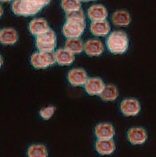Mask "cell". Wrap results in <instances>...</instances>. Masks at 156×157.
Listing matches in <instances>:
<instances>
[{
    "label": "cell",
    "mask_w": 156,
    "mask_h": 157,
    "mask_svg": "<svg viewBox=\"0 0 156 157\" xmlns=\"http://www.w3.org/2000/svg\"><path fill=\"white\" fill-rule=\"evenodd\" d=\"M49 3L50 1L17 0L13 2L12 10L16 15L31 17L39 13Z\"/></svg>",
    "instance_id": "1"
},
{
    "label": "cell",
    "mask_w": 156,
    "mask_h": 157,
    "mask_svg": "<svg viewBox=\"0 0 156 157\" xmlns=\"http://www.w3.org/2000/svg\"><path fill=\"white\" fill-rule=\"evenodd\" d=\"M129 38L127 33L122 31L112 32L106 40L108 51L114 55L124 54L129 48Z\"/></svg>",
    "instance_id": "2"
},
{
    "label": "cell",
    "mask_w": 156,
    "mask_h": 157,
    "mask_svg": "<svg viewBox=\"0 0 156 157\" xmlns=\"http://www.w3.org/2000/svg\"><path fill=\"white\" fill-rule=\"evenodd\" d=\"M36 45L39 52H53L57 45V38L54 32L50 29L46 33L36 36Z\"/></svg>",
    "instance_id": "3"
},
{
    "label": "cell",
    "mask_w": 156,
    "mask_h": 157,
    "mask_svg": "<svg viewBox=\"0 0 156 157\" xmlns=\"http://www.w3.org/2000/svg\"><path fill=\"white\" fill-rule=\"evenodd\" d=\"M31 62L32 65L36 69H46L55 63V53L53 52L34 53L31 56Z\"/></svg>",
    "instance_id": "4"
},
{
    "label": "cell",
    "mask_w": 156,
    "mask_h": 157,
    "mask_svg": "<svg viewBox=\"0 0 156 157\" xmlns=\"http://www.w3.org/2000/svg\"><path fill=\"white\" fill-rule=\"evenodd\" d=\"M85 27V22L80 23L67 21L63 27V33L68 39L78 38L84 33Z\"/></svg>",
    "instance_id": "5"
},
{
    "label": "cell",
    "mask_w": 156,
    "mask_h": 157,
    "mask_svg": "<svg viewBox=\"0 0 156 157\" xmlns=\"http://www.w3.org/2000/svg\"><path fill=\"white\" fill-rule=\"evenodd\" d=\"M140 110V104L135 98H126L121 103V110L127 117L136 116L139 114Z\"/></svg>",
    "instance_id": "6"
},
{
    "label": "cell",
    "mask_w": 156,
    "mask_h": 157,
    "mask_svg": "<svg viewBox=\"0 0 156 157\" xmlns=\"http://www.w3.org/2000/svg\"><path fill=\"white\" fill-rule=\"evenodd\" d=\"M127 137L129 141L132 145H142L147 140V133L142 127H135L130 128L128 131Z\"/></svg>",
    "instance_id": "7"
},
{
    "label": "cell",
    "mask_w": 156,
    "mask_h": 157,
    "mask_svg": "<svg viewBox=\"0 0 156 157\" xmlns=\"http://www.w3.org/2000/svg\"><path fill=\"white\" fill-rule=\"evenodd\" d=\"M67 78L72 86L77 87L85 85L88 80V75L83 69L76 68L69 71Z\"/></svg>",
    "instance_id": "8"
},
{
    "label": "cell",
    "mask_w": 156,
    "mask_h": 157,
    "mask_svg": "<svg viewBox=\"0 0 156 157\" xmlns=\"http://www.w3.org/2000/svg\"><path fill=\"white\" fill-rule=\"evenodd\" d=\"M84 85L85 91L91 96H99L105 86L103 80L99 78H88Z\"/></svg>",
    "instance_id": "9"
},
{
    "label": "cell",
    "mask_w": 156,
    "mask_h": 157,
    "mask_svg": "<svg viewBox=\"0 0 156 157\" xmlns=\"http://www.w3.org/2000/svg\"><path fill=\"white\" fill-rule=\"evenodd\" d=\"M95 134L98 140H112L115 136L114 127L108 123H101L95 127Z\"/></svg>",
    "instance_id": "10"
},
{
    "label": "cell",
    "mask_w": 156,
    "mask_h": 157,
    "mask_svg": "<svg viewBox=\"0 0 156 157\" xmlns=\"http://www.w3.org/2000/svg\"><path fill=\"white\" fill-rule=\"evenodd\" d=\"M84 50L90 56H98L104 52V45L98 39H90L84 45Z\"/></svg>",
    "instance_id": "11"
},
{
    "label": "cell",
    "mask_w": 156,
    "mask_h": 157,
    "mask_svg": "<svg viewBox=\"0 0 156 157\" xmlns=\"http://www.w3.org/2000/svg\"><path fill=\"white\" fill-rule=\"evenodd\" d=\"M30 33L34 36H38L50 29L46 20L43 18H36L32 20L29 25Z\"/></svg>",
    "instance_id": "12"
},
{
    "label": "cell",
    "mask_w": 156,
    "mask_h": 157,
    "mask_svg": "<svg viewBox=\"0 0 156 157\" xmlns=\"http://www.w3.org/2000/svg\"><path fill=\"white\" fill-rule=\"evenodd\" d=\"M116 146L112 140H98L95 150L101 155H110L114 152Z\"/></svg>",
    "instance_id": "13"
},
{
    "label": "cell",
    "mask_w": 156,
    "mask_h": 157,
    "mask_svg": "<svg viewBox=\"0 0 156 157\" xmlns=\"http://www.w3.org/2000/svg\"><path fill=\"white\" fill-rule=\"evenodd\" d=\"M88 17L93 21H104L108 17V11L106 8L101 4H95L88 10Z\"/></svg>",
    "instance_id": "14"
},
{
    "label": "cell",
    "mask_w": 156,
    "mask_h": 157,
    "mask_svg": "<svg viewBox=\"0 0 156 157\" xmlns=\"http://www.w3.org/2000/svg\"><path fill=\"white\" fill-rule=\"evenodd\" d=\"M18 40L17 31L12 28H6L1 30L0 42L5 45H13Z\"/></svg>",
    "instance_id": "15"
},
{
    "label": "cell",
    "mask_w": 156,
    "mask_h": 157,
    "mask_svg": "<svg viewBox=\"0 0 156 157\" xmlns=\"http://www.w3.org/2000/svg\"><path fill=\"white\" fill-rule=\"evenodd\" d=\"M90 30L92 33L97 36H105L109 34L111 26L106 20L93 21L90 25Z\"/></svg>",
    "instance_id": "16"
},
{
    "label": "cell",
    "mask_w": 156,
    "mask_h": 157,
    "mask_svg": "<svg viewBox=\"0 0 156 157\" xmlns=\"http://www.w3.org/2000/svg\"><path fill=\"white\" fill-rule=\"evenodd\" d=\"M56 62L60 66H69L74 61V55L65 49H60L55 53Z\"/></svg>",
    "instance_id": "17"
},
{
    "label": "cell",
    "mask_w": 156,
    "mask_h": 157,
    "mask_svg": "<svg viewBox=\"0 0 156 157\" xmlns=\"http://www.w3.org/2000/svg\"><path fill=\"white\" fill-rule=\"evenodd\" d=\"M113 23L119 26H128L131 22L129 13L124 10H118L115 12L112 17Z\"/></svg>",
    "instance_id": "18"
},
{
    "label": "cell",
    "mask_w": 156,
    "mask_h": 157,
    "mask_svg": "<svg viewBox=\"0 0 156 157\" xmlns=\"http://www.w3.org/2000/svg\"><path fill=\"white\" fill-rule=\"evenodd\" d=\"M99 96L101 99L105 101H114L119 96L117 87L113 85H105L103 91Z\"/></svg>",
    "instance_id": "19"
},
{
    "label": "cell",
    "mask_w": 156,
    "mask_h": 157,
    "mask_svg": "<svg viewBox=\"0 0 156 157\" xmlns=\"http://www.w3.org/2000/svg\"><path fill=\"white\" fill-rule=\"evenodd\" d=\"M65 49L73 55L78 54L83 51L84 44L79 38L68 39L65 42Z\"/></svg>",
    "instance_id": "20"
},
{
    "label": "cell",
    "mask_w": 156,
    "mask_h": 157,
    "mask_svg": "<svg viewBox=\"0 0 156 157\" xmlns=\"http://www.w3.org/2000/svg\"><path fill=\"white\" fill-rule=\"evenodd\" d=\"M28 157H47L48 151L44 145L33 144L28 150Z\"/></svg>",
    "instance_id": "21"
},
{
    "label": "cell",
    "mask_w": 156,
    "mask_h": 157,
    "mask_svg": "<svg viewBox=\"0 0 156 157\" xmlns=\"http://www.w3.org/2000/svg\"><path fill=\"white\" fill-rule=\"evenodd\" d=\"M81 4L80 1L65 0L61 1V7L66 13L81 9Z\"/></svg>",
    "instance_id": "22"
},
{
    "label": "cell",
    "mask_w": 156,
    "mask_h": 157,
    "mask_svg": "<svg viewBox=\"0 0 156 157\" xmlns=\"http://www.w3.org/2000/svg\"><path fill=\"white\" fill-rule=\"evenodd\" d=\"M65 17L67 21H73L80 23L85 22L84 13L81 9L67 13L65 14Z\"/></svg>",
    "instance_id": "23"
},
{
    "label": "cell",
    "mask_w": 156,
    "mask_h": 157,
    "mask_svg": "<svg viewBox=\"0 0 156 157\" xmlns=\"http://www.w3.org/2000/svg\"><path fill=\"white\" fill-rule=\"evenodd\" d=\"M56 111V107L54 106H47L42 109L40 112V116L43 119L48 120L53 117Z\"/></svg>",
    "instance_id": "24"
},
{
    "label": "cell",
    "mask_w": 156,
    "mask_h": 157,
    "mask_svg": "<svg viewBox=\"0 0 156 157\" xmlns=\"http://www.w3.org/2000/svg\"><path fill=\"white\" fill-rule=\"evenodd\" d=\"M4 13V10H3V8L2 7V6L0 4V18L2 16Z\"/></svg>",
    "instance_id": "25"
},
{
    "label": "cell",
    "mask_w": 156,
    "mask_h": 157,
    "mask_svg": "<svg viewBox=\"0 0 156 157\" xmlns=\"http://www.w3.org/2000/svg\"><path fill=\"white\" fill-rule=\"evenodd\" d=\"M2 64H3V59L2 56L0 55V68L2 67Z\"/></svg>",
    "instance_id": "26"
},
{
    "label": "cell",
    "mask_w": 156,
    "mask_h": 157,
    "mask_svg": "<svg viewBox=\"0 0 156 157\" xmlns=\"http://www.w3.org/2000/svg\"><path fill=\"white\" fill-rule=\"evenodd\" d=\"M0 33H1V30H0Z\"/></svg>",
    "instance_id": "27"
}]
</instances>
